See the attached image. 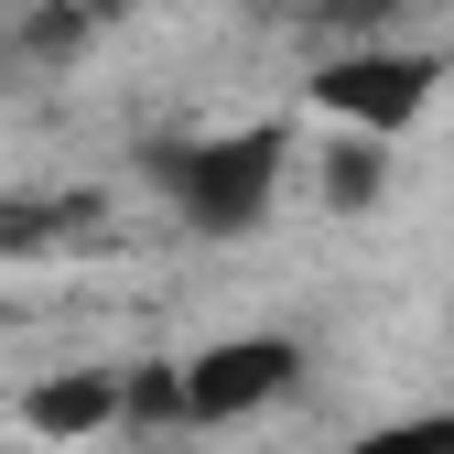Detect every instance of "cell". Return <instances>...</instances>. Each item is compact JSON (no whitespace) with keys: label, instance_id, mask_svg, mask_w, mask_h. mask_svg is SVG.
<instances>
[{"label":"cell","instance_id":"obj_1","mask_svg":"<svg viewBox=\"0 0 454 454\" xmlns=\"http://www.w3.org/2000/svg\"><path fill=\"white\" fill-rule=\"evenodd\" d=\"M281 184H293V130L249 120V130H206L162 152V206H174L195 239H260Z\"/></svg>","mask_w":454,"mask_h":454},{"label":"cell","instance_id":"obj_2","mask_svg":"<svg viewBox=\"0 0 454 454\" xmlns=\"http://www.w3.org/2000/svg\"><path fill=\"white\" fill-rule=\"evenodd\" d=\"M443 76H454V54H433V43H357V54H325V66H314L303 108H314L325 130H368V141H411V130L433 120V98H443Z\"/></svg>","mask_w":454,"mask_h":454},{"label":"cell","instance_id":"obj_3","mask_svg":"<svg viewBox=\"0 0 454 454\" xmlns=\"http://www.w3.org/2000/svg\"><path fill=\"white\" fill-rule=\"evenodd\" d=\"M184 368V422H260L303 389V347L293 335H216V347L174 357Z\"/></svg>","mask_w":454,"mask_h":454},{"label":"cell","instance_id":"obj_4","mask_svg":"<svg viewBox=\"0 0 454 454\" xmlns=\"http://www.w3.org/2000/svg\"><path fill=\"white\" fill-rule=\"evenodd\" d=\"M22 433H43V443L120 433V368H43L22 389Z\"/></svg>","mask_w":454,"mask_h":454},{"label":"cell","instance_id":"obj_5","mask_svg":"<svg viewBox=\"0 0 454 454\" xmlns=\"http://www.w3.org/2000/svg\"><path fill=\"white\" fill-rule=\"evenodd\" d=\"M389 152H401V141H368V130L314 141V195H325L335 216H368V206L389 195Z\"/></svg>","mask_w":454,"mask_h":454},{"label":"cell","instance_id":"obj_6","mask_svg":"<svg viewBox=\"0 0 454 454\" xmlns=\"http://www.w3.org/2000/svg\"><path fill=\"white\" fill-rule=\"evenodd\" d=\"M120 422H184V368H174V357L120 368Z\"/></svg>","mask_w":454,"mask_h":454},{"label":"cell","instance_id":"obj_7","mask_svg":"<svg viewBox=\"0 0 454 454\" xmlns=\"http://www.w3.org/2000/svg\"><path fill=\"white\" fill-rule=\"evenodd\" d=\"M22 43H33V54H76V43H87V12H33Z\"/></svg>","mask_w":454,"mask_h":454}]
</instances>
